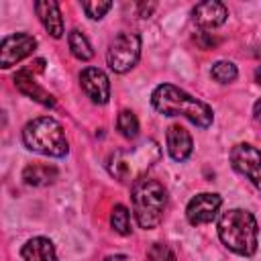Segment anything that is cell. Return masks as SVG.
Wrapping results in <instances>:
<instances>
[{
	"instance_id": "obj_1",
	"label": "cell",
	"mask_w": 261,
	"mask_h": 261,
	"mask_svg": "<svg viewBox=\"0 0 261 261\" xmlns=\"http://www.w3.org/2000/svg\"><path fill=\"white\" fill-rule=\"evenodd\" d=\"M151 104L159 114L184 116L200 128H208L214 122V112L204 100L188 94L173 84H159L151 92Z\"/></svg>"
},
{
	"instance_id": "obj_2",
	"label": "cell",
	"mask_w": 261,
	"mask_h": 261,
	"mask_svg": "<svg viewBox=\"0 0 261 261\" xmlns=\"http://www.w3.org/2000/svg\"><path fill=\"white\" fill-rule=\"evenodd\" d=\"M218 239L220 243L241 255V257H253L259 245V224L257 218L245 210V208H230L218 218Z\"/></svg>"
},
{
	"instance_id": "obj_3",
	"label": "cell",
	"mask_w": 261,
	"mask_h": 261,
	"mask_svg": "<svg viewBox=\"0 0 261 261\" xmlns=\"http://www.w3.org/2000/svg\"><path fill=\"white\" fill-rule=\"evenodd\" d=\"M161 159V149L153 139L137 143L133 147L116 149L108 155L106 167L112 177L122 184H135Z\"/></svg>"
},
{
	"instance_id": "obj_4",
	"label": "cell",
	"mask_w": 261,
	"mask_h": 261,
	"mask_svg": "<svg viewBox=\"0 0 261 261\" xmlns=\"http://www.w3.org/2000/svg\"><path fill=\"white\" fill-rule=\"evenodd\" d=\"M130 202L137 224L145 230H153L163 220L167 208V192L161 181L145 175L130 186Z\"/></svg>"
},
{
	"instance_id": "obj_5",
	"label": "cell",
	"mask_w": 261,
	"mask_h": 261,
	"mask_svg": "<svg viewBox=\"0 0 261 261\" xmlns=\"http://www.w3.org/2000/svg\"><path fill=\"white\" fill-rule=\"evenodd\" d=\"M22 143L29 151L55 159L65 157L69 151V143L61 122L51 116H39L29 120L22 128Z\"/></svg>"
},
{
	"instance_id": "obj_6",
	"label": "cell",
	"mask_w": 261,
	"mask_h": 261,
	"mask_svg": "<svg viewBox=\"0 0 261 261\" xmlns=\"http://www.w3.org/2000/svg\"><path fill=\"white\" fill-rule=\"evenodd\" d=\"M141 35L139 33H133V31H122L118 33L110 45H108V51H106V63L108 67L114 71V73H126L130 71L139 57H141Z\"/></svg>"
},
{
	"instance_id": "obj_7",
	"label": "cell",
	"mask_w": 261,
	"mask_h": 261,
	"mask_svg": "<svg viewBox=\"0 0 261 261\" xmlns=\"http://www.w3.org/2000/svg\"><path fill=\"white\" fill-rule=\"evenodd\" d=\"M230 165L261 192V151L251 143H237L228 153Z\"/></svg>"
},
{
	"instance_id": "obj_8",
	"label": "cell",
	"mask_w": 261,
	"mask_h": 261,
	"mask_svg": "<svg viewBox=\"0 0 261 261\" xmlns=\"http://www.w3.org/2000/svg\"><path fill=\"white\" fill-rule=\"evenodd\" d=\"M35 49H37V39L29 33H12L4 37L0 43V67L8 69L16 65L24 57L33 55Z\"/></svg>"
},
{
	"instance_id": "obj_9",
	"label": "cell",
	"mask_w": 261,
	"mask_h": 261,
	"mask_svg": "<svg viewBox=\"0 0 261 261\" xmlns=\"http://www.w3.org/2000/svg\"><path fill=\"white\" fill-rule=\"evenodd\" d=\"M220 206H222L220 194H216V192H200V194H196L188 202V206H186V218H188V222L192 226L208 224V222H212L218 216Z\"/></svg>"
},
{
	"instance_id": "obj_10",
	"label": "cell",
	"mask_w": 261,
	"mask_h": 261,
	"mask_svg": "<svg viewBox=\"0 0 261 261\" xmlns=\"http://www.w3.org/2000/svg\"><path fill=\"white\" fill-rule=\"evenodd\" d=\"M80 88L94 104H106L110 100V80L98 67H84L82 69Z\"/></svg>"
},
{
	"instance_id": "obj_11",
	"label": "cell",
	"mask_w": 261,
	"mask_h": 261,
	"mask_svg": "<svg viewBox=\"0 0 261 261\" xmlns=\"http://www.w3.org/2000/svg\"><path fill=\"white\" fill-rule=\"evenodd\" d=\"M228 18V8L218 0H206L192 8V20L200 29H216Z\"/></svg>"
},
{
	"instance_id": "obj_12",
	"label": "cell",
	"mask_w": 261,
	"mask_h": 261,
	"mask_svg": "<svg viewBox=\"0 0 261 261\" xmlns=\"http://www.w3.org/2000/svg\"><path fill=\"white\" fill-rule=\"evenodd\" d=\"M14 86H16V90H18L20 94H24V96L31 98V100H35V102H39V104H43V106H49V108L55 106L53 94H49L43 86H39V84L35 82V75H33V69H31V67L18 69V71L14 73Z\"/></svg>"
},
{
	"instance_id": "obj_13",
	"label": "cell",
	"mask_w": 261,
	"mask_h": 261,
	"mask_svg": "<svg viewBox=\"0 0 261 261\" xmlns=\"http://www.w3.org/2000/svg\"><path fill=\"white\" fill-rule=\"evenodd\" d=\"M165 143H167V153L173 161H186L192 151H194V141L192 135L181 126V124H171L165 133Z\"/></svg>"
},
{
	"instance_id": "obj_14",
	"label": "cell",
	"mask_w": 261,
	"mask_h": 261,
	"mask_svg": "<svg viewBox=\"0 0 261 261\" xmlns=\"http://www.w3.org/2000/svg\"><path fill=\"white\" fill-rule=\"evenodd\" d=\"M35 12L41 20V24L45 27V31L53 37V39H61L63 37V16L59 10V4L55 0H39L35 2Z\"/></svg>"
},
{
	"instance_id": "obj_15",
	"label": "cell",
	"mask_w": 261,
	"mask_h": 261,
	"mask_svg": "<svg viewBox=\"0 0 261 261\" xmlns=\"http://www.w3.org/2000/svg\"><path fill=\"white\" fill-rule=\"evenodd\" d=\"M22 261H57L55 245L47 237H33L20 249Z\"/></svg>"
},
{
	"instance_id": "obj_16",
	"label": "cell",
	"mask_w": 261,
	"mask_h": 261,
	"mask_svg": "<svg viewBox=\"0 0 261 261\" xmlns=\"http://www.w3.org/2000/svg\"><path fill=\"white\" fill-rule=\"evenodd\" d=\"M59 171L55 165H49V163H29L24 169H22V179L27 186H35V188H43V186H49L57 179Z\"/></svg>"
},
{
	"instance_id": "obj_17",
	"label": "cell",
	"mask_w": 261,
	"mask_h": 261,
	"mask_svg": "<svg viewBox=\"0 0 261 261\" xmlns=\"http://www.w3.org/2000/svg\"><path fill=\"white\" fill-rule=\"evenodd\" d=\"M67 45H69L71 55H73L75 59H80V61H90V59L94 57V49H92L88 37H86L80 29L69 31V35H67Z\"/></svg>"
},
{
	"instance_id": "obj_18",
	"label": "cell",
	"mask_w": 261,
	"mask_h": 261,
	"mask_svg": "<svg viewBox=\"0 0 261 261\" xmlns=\"http://www.w3.org/2000/svg\"><path fill=\"white\" fill-rule=\"evenodd\" d=\"M116 128L124 139H135L139 135V118L133 110L124 108L116 116Z\"/></svg>"
},
{
	"instance_id": "obj_19",
	"label": "cell",
	"mask_w": 261,
	"mask_h": 261,
	"mask_svg": "<svg viewBox=\"0 0 261 261\" xmlns=\"http://www.w3.org/2000/svg\"><path fill=\"white\" fill-rule=\"evenodd\" d=\"M110 224H112L114 232H118L122 237H128L130 230H133L130 228V212H128V208L122 206V204H116L112 208V212H110Z\"/></svg>"
},
{
	"instance_id": "obj_20",
	"label": "cell",
	"mask_w": 261,
	"mask_h": 261,
	"mask_svg": "<svg viewBox=\"0 0 261 261\" xmlns=\"http://www.w3.org/2000/svg\"><path fill=\"white\" fill-rule=\"evenodd\" d=\"M210 75H212V80H216L218 84H230V82L237 80L239 69H237V65H234L232 61H224V59H220V61L212 63V67H210Z\"/></svg>"
},
{
	"instance_id": "obj_21",
	"label": "cell",
	"mask_w": 261,
	"mask_h": 261,
	"mask_svg": "<svg viewBox=\"0 0 261 261\" xmlns=\"http://www.w3.org/2000/svg\"><path fill=\"white\" fill-rule=\"evenodd\" d=\"M82 8H84V12H86L88 18L100 20V18H104V14L112 8V2H100V0H98V2H84Z\"/></svg>"
},
{
	"instance_id": "obj_22",
	"label": "cell",
	"mask_w": 261,
	"mask_h": 261,
	"mask_svg": "<svg viewBox=\"0 0 261 261\" xmlns=\"http://www.w3.org/2000/svg\"><path fill=\"white\" fill-rule=\"evenodd\" d=\"M147 257H149V261H177V259H175V253H173V251L169 249V245H165V243H155V245L149 249Z\"/></svg>"
},
{
	"instance_id": "obj_23",
	"label": "cell",
	"mask_w": 261,
	"mask_h": 261,
	"mask_svg": "<svg viewBox=\"0 0 261 261\" xmlns=\"http://www.w3.org/2000/svg\"><path fill=\"white\" fill-rule=\"evenodd\" d=\"M253 116H255V120H257V122H261V98L253 104Z\"/></svg>"
},
{
	"instance_id": "obj_24",
	"label": "cell",
	"mask_w": 261,
	"mask_h": 261,
	"mask_svg": "<svg viewBox=\"0 0 261 261\" xmlns=\"http://www.w3.org/2000/svg\"><path fill=\"white\" fill-rule=\"evenodd\" d=\"M104 261H128L126 255H108Z\"/></svg>"
},
{
	"instance_id": "obj_25",
	"label": "cell",
	"mask_w": 261,
	"mask_h": 261,
	"mask_svg": "<svg viewBox=\"0 0 261 261\" xmlns=\"http://www.w3.org/2000/svg\"><path fill=\"white\" fill-rule=\"evenodd\" d=\"M255 82H257V84L261 86V65H259V67L255 69Z\"/></svg>"
}]
</instances>
